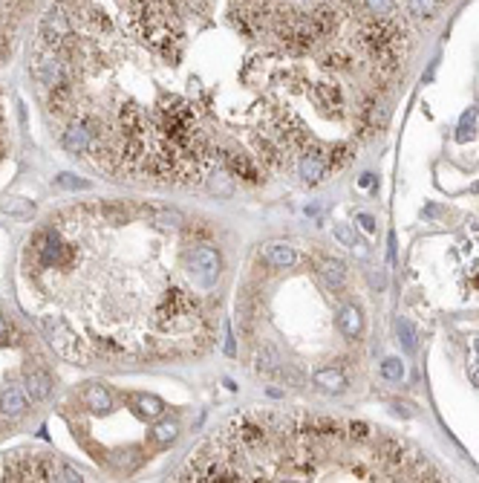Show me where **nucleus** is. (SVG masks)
I'll list each match as a JSON object with an SVG mask.
<instances>
[{
  "label": "nucleus",
  "mask_w": 479,
  "mask_h": 483,
  "mask_svg": "<svg viewBox=\"0 0 479 483\" xmlns=\"http://www.w3.org/2000/svg\"><path fill=\"white\" fill-rule=\"evenodd\" d=\"M185 267H188V275L194 278V284L200 287H214L217 278H220V255L217 249H211V246H196L185 255Z\"/></svg>",
  "instance_id": "f257e3e1"
},
{
  "label": "nucleus",
  "mask_w": 479,
  "mask_h": 483,
  "mask_svg": "<svg viewBox=\"0 0 479 483\" xmlns=\"http://www.w3.org/2000/svg\"><path fill=\"white\" fill-rule=\"evenodd\" d=\"M40 327H44V333H47L49 344H52V348L58 350L61 356H67V359H84V353H81V344H78L75 333H73V330H69L61 319H52V315H44V319H40Z\"/></svg>",
  "instance_id": "f03ea898"
},
{
  "label": "nucleus",
  "mask_w": 479,
  "mask_h": 483,
  "mask_svg": "<svg viewBox=\"0 0 479 483\" xmlns=\"http://www.w3.org/2000/svg\"><path fill=\"white\" fill-rule=\"evenodd\" d=\"M40 38H44V44L52 47V49H61L69 44V38H73V30H69V18L64 15L61 6L49 9L44 21H40Z\"/></svg>",
  "instance_id": "7ed1b4c3"
},
{
  "label": "nucleus",
  "mask_w": 479,
  "mask_h": 483,
  "mask_svg": "<svg viewBox=\"0 0 479 483\" xmlns=\"http://www.w3.org/2000/svg\"><path fill=\"white\" fill-rule=\"evenodd\" d=\"M35 252H38V260L44 264L47 269H55L69 260V249L67 243L58 238L55 232H40L35 238Z\"/></svg>",
  "instance_id": "20e7f679"
},
{
  "label": "nucleus",
  "mask_w": 479,
  "mask_h": 483,
  "mask_svg": "<svg viewBox=\"0 0 479 483\" xmlns=\"http://www.w3.org/2000/svg\"><path fill=\"white\" fill-rule=\"evenodd\" d=\"M188 313H194V301L182 293V289H171L159 307V324L162 327H167V322L176 324L182 315H188Z\"/></svg>",
  "instance_id": "39448f33"
},
{
  "label": "nucleus",
  "mask_w": 479,
  "mask_h": 483,
  "mask_svg": "<svg viewBox=\"0 0 479 483\" xmlns=\"http://www.w3.org/2000/svg\"><path fill=\"white\" fill-rule=\"evenodd\" d=\"M93 145V125L87 119H75L73 125L64 131V148L69 154H84Z\"/></svg>",
  "instance_id": "423d86ee"
},
{
  "label": "nucleus",
  "mask_w": 479,
  "mask_h": 483,
  "mask_svg": "<svg viewBox=\"0 0 479 483\" xmlns=\"http://www.w3.org/2000/svg\"><path fill=\"white\" fill-rule=\"evenodd\" d=\"M327 171H329V162L320 150H312V154H306L301 159V177H303L306 186H318L320 179L327 177Z\"/></svg>",
  "instance_id": "0eeeda50"
},
{
  "label": "nucleus",
  "mask_w": 479,
  "mask_h": 483,
  "mask_svg": "<svg viewBox=\"0 0 479 483\" xmlns=\"http://www.w3.org/2000/svg\"><path fill=\"white\" fill-rule=\"evenodd\" d=\"M23 385H26V396L32 403H40V399H47L52 394V377L47 370H26Z\"/></svg>",
  "instance_id": "6e6552de"
},
{
  "label": "nucleus",
  "mask_w": 479,
  "mask_h": 483,
  "mask_svg": "<svg viewBox=\"0 0 479 483\" xmlns=\"http://www.w3.org/2000/svg\"><path fill=\"white\" fill-rule=\"evenodd\" d=\"M119 119H121L124 139H142V133H145V116H142V110H139L136 104H124Z\"/></svg>",
  "instance_id": "1a4fd4ad"
},
{
  "label": "nucleus",
  "mask_w": 479,
  "mask_h": 483,
  "mask_svg": "<svg viewBox=\"0 0 479 483\" xmlns=\"http://www.w3.org/2000/svg\"><path fill=\"white\" fill-rule=\"evenodd\" d=\"M35 76L44 81L47 87H58L67 81V67H64V61L55 58V55H49V58H44L35 67Z\"/></svg>",
  "instance_id": "9d476101"
},
{
  "label": "nucleus",
  "mask_w": 479,
  "mask_h": 483,
  "mask_svg": "<svg viewBox=\"0 0 479 483\" xmlns=\"http://www.w3.org/2000/svg\"><path fill=\"white\" fill-rule=\"evenodd\" d=\"M84 405H87L90 411H95V414H107L113 408V396H110V391L104 388V385L93 382V385L84 388Z\"/></svg>",
  "instance_id": "9b49d317"
},
{
  "label": "nucleus",
  "mask_w": 479,
  "mask_h": 483,
  "mask_svg": "<svg viewBox=\"0 0 479 483\" xmlns=\"http://www.w3.org/2000/svg\"><path fill=\"white\" fill-rule=\"evenodd\" d=\"M26 411V396L21 388H9L3 391V396H0V417L3 420H15L21 417V414Z\"/></svg>",
  "instance_id": "f8f14e48"
},
{
  "label": "nucleus",
  "mask_w": 479,
  "mask_h": 483,
  "mask_svg": "<svg viewBox=\"0 0 479 483\" xmlns=\"http://www.w3.org/2000/svg\"><path fill=\"white\" fill-rule=\"evenodd\" d=\"M315 385L323 388V391L341 394L347 388V377H344V370H338V368H320L315 374Z\"/></svg>",
  "instance_id": "ddd939ff"
},
{
  "label": "nucleus",
  "mask_w": 479,
  "mask_h": 483,
  "mask_svg": "<svg viewBox=\"0 0 479 483\" xmlns=\"http://www.w3.org/2000/svg\"><path fill=\"white\" fill-rule=\"evenodd\" d=\"M338 327H341V333L347 339H358L361 327H364V315L358 307H344L341 315H338Z\"/></svg>",
  "instance_id": "4468645a"
},
{
  "label": "nucleus",
  "mask_w": 479,
  "mask_h": 483,
  "mask_svg": "<svg viewBox=\"0 0 479 483\" xmlns=\"http://www.w3.org/2000/svg\"><path fill=\"white\" fill-rule=\"evenodd\" d=\"M332 232H335V238L347 246V249H352L358 258H367V243H364V240L358 238L355 229H352L349 223H335V229H332Z\"/></svg>",
  "instance_id": "2eb2a0df"
},
{
  "label": "nucleus",
  "mask_w": 479,
  "mask_h": 483,
  "mask_svg": "<svg viewBox=\"0 0 479 483\" xmlns=\"http://www.w3.org/2000/svg\"><path fill=\"white\" fill-rule=\"evenodd\" d=\"M312 99L318 107L329 110V107H341V90H338L335 85H327V81H318V85L312 87Z\"/></svg>",
  "instance_id": "dca6fc26"
},
{
  "label": "nucleus",
  "mask_w": 479,
  "mask_h": 483,
  "mask_svg": "<svg viewBox=\"0 0 479 483\" xmlns=\"http://www.w3.org/2000/svg\"><path fill=\"white\" fill-rule=\"evenodd\" d=\"M266 260H269L272 267H277V269H286V267H292L294 260H298V255H294V249L289 243H269V249H266Z\"/></svg>",
  "instance_id": "f3484780"
},
{
  "label": "nucleus",
  "mask_w": 479,
  "mask_h": 483,
  "mask_svg": "<svg viewBox=\"0 0 479 483\" xmlns=\"http://www.w3.org/2000/svg\"><path fill=\"white\" fill-rule=\"evenodd\" d=\"M225 165H229L231 174H240L248 183H257V168L251 165V159L246 154H225Z\"/></svg>",
  "instance_id": "a211bd4d"
},
{
  "label": "nucleus",
  "mask_w": 479,
  "mask_h": 483,
  "mask_svg": "<svg viewBox=\"0 0 479 483\" xmlns=\"http://www.w3.org/2000/svg\"><path fill=\"white\" fill-rule=\"evenodd\" d=\"M312 26H315V32H318V38H327V35H332L335 32V26H338V21H335V12L329 9V6H318L312 15Z\"/></svg>",
  "instance_id": "6ab92c4d"
},
{
  "label": "nucleus",
  "mask_w": 479,
  "mask_h": 483,
  "mask_svg": "<svg viewBox=\"0 0 479 483\" xmlns=\"http://www.w3.org/2000/svg\"><path fill=\"white\" fill-rule=\"evenodd\" d=\"M234 434L240 437V443H246V446H257V443H263V437H266V431H263V425H257V423H251L248 417H243L237 425H234Z\"/></svg>",
  "instance_id": "aec40b11"
},
{
  "label": "nucleus",
  "mask_w": 479,
  "mask_h": 483,
  "mask_svg": "<svg viewBox=\"0 0 479 483\" xmlns=\"http://www.w3.org/2000/svg\"><path fill=\"white\" fill-rule=\"evenodd\" d=\"M69 104H73V87L67 81L58 87H49V107L55 113H64V110H69Z\"/></svg>",
  "instance_id": "412c9836"
},
{
  "label": "nucleus",
  "mask_w": 479,
  "mask_h": 483,
  "mask_svg": "<svg viewBox=\"0 0 479 483\" xmlns=\"http://www.w3.org/2000/svg\"><path fill=\"white\" fill-rule=\"evenodd\" d=\"M320 275L327 278V284L332 289H338V287L344 284V278H347V269H344L341 260H323V264H320Z\"/></svg>",
  "instance_id": "4be33fe9"
},
{
  "label": "nucleus",
  "mask_w": 479,
  "mask_h": 483,
  "mask_svg": "<svg viewBox=\"0 0 479 483\" xmlns=\"http://www.w3.org/2000/svg\"><path fill=\"white\" fill-rule=\"evenodd\" d=\"M396 333H399V341H401V348L407 350V353H416V348H419V336H416V327L407 322V319H399L396 322Z\"/></svg>",
  "instance_id": "5701e85b"
},
{
  "label": "nucleus",
  "mask_w": 479,
  "mask_h": 483,
  "mask_svg": "<svg viewBox=\"0 0 479 483\" xmlns=\"http://www.w3.org/2000/svg\"><path fill=\"white\" fill-rule=\"evenodd\" d=\"M476 128V110L471 107V110H465L462 113V119H459V128H456V142H468V139H474V131Z\"/></svg>",
  "instance_id": "b1692460"
},
{
  "label": "nucleus",
  "mask_w": 479,
  "mask_h": 483,
  "mask_svg": "<svg viewBox=\"0 0 479 483\" xmlns=\"http://www.w3.org/2000/svg\"><path fill=\"white\" fill-rule=\"evenodd\" d=\"M255 145H257V150H260V157H263V162H266V165H272V168H277V165L283 162V154H280V148H274L269 139H263V136H257Z\"/></svg>",
  "instance_id": "393cba45"
},
{
  "label": "nucleus",
  "mask_w": 479,
  "mask_h": 483,
  "mask_svg": "<svg viewBox=\"0 0 479 483\" xmlns=\"http://www.w3.org/2000/svg\"><path fill=\"white\" fill-rule=\"evenodd\" d=\"M0 209H3L6 214H21V217H30L35 212V205L30 200H21V197H9L0 203Z\"/></svg>",
  "instance_id": "a878e982"
},
{
  "label": "nucleus",
  "mask_w": 479,
  "mask_h": 483,
  "mask_svg": "<svg viewBox=\"0 0 479 483\" xmlns=\"http://www.w3.org/2000/svg\"><path fill=\"white\" fill-rule=\"evenodd\" d=\"M136 405H139V414H142V417H159V414L165 411V403L159 396H139Z\"/></svg>",
  "instance_id": "bb28decb"
},
{
  "label": "nucleus",
  "mask_w": 479,
  "mask_h": 483,
  "mask_svg": "<svg viewBox=\"0 0 479 483\" xmlns=\"http://www.w3.org/2000/svg\"><path fill=\"white\" fill-rule=\"evenodd\" d=\"M176 431H179V425H176L174 420H165V423H159L156 429H153V443L167 446V443H171V440L176 437Z\"/></svg>",
  "instance_id": "cd10ccee"
},
{
  "label": "nucleus",
  "mask_w": 479,
  "mask_h": 483,
  "mask_svg": "<svg viewBox=\"0 0 479 483\" xmlns=\"http://www.w3.org/2000/svg\"><path fill=\"white\" fill-rule=\"evenodd\" d=\"M153 220L162 226V229H176V226H182V217L179 212H171V209H159V212H153Z\"/></svg>",
  "instance_id": "c85d7f7f"
},
{
  "label": "nucleus",
  "mask_w": 479,
  "mask_h": 483,
  "mask_svg": "<svg viewBox=\"0 0 479 483\" xmlns=\"http://www.w3.org/2000/svg\"><path fill=\"white\" fill-rule=\"evenodd\" d=\"M257 370H260V374H274V370H277V353L272 348H266V350L257 353Z\"/></svg>",
  "instance_id": "c756f323"
},
{
  "label": "nucleus",
  "mask_w": 479,
  "mask_h": 483,
  "mask_svg": "<svg viewBox=\"0 0 479 483\" xmlns=\"http://www.w3.org/2000/svg\"><path fill=\"white\" fill-rule=\"evenodd\" d=\"M55 186H61V188H73V191H87L90 188V183L87 179H78V177H73V174H58L55 177Z\"/></svg>",
  "instance_id": "7c9ffc66"
},
{
  "label": "nucleus",
  "mask_w": 479,
  "mask_h": 483,
  "mask_svg": "<svg viewBox=\"0 0 479 483\" xmlns=\"http://www.w3.org/2000/svg\"><path fill=\"white\" fill-rule=\"evenodd\" d=\"M410 12L416 18H433L436 15V0H410Z\"/></svg>",
  "instance_id": "2f4dec72"
},
{
  "label": "nucleus",
  "mask_w": 479,
  "mask_h": 483,
  "mask_svg": "<svg viewBox=\"0 0 479 483\" xmlns=\"http://www.w3.org/2000/svg\"><path fill=\"white\" fill-rule=\"evenodd\" d=\"M382 374L384 379H393V382H399L404 377V365L399 362V359H384V365H382Z\"/></svg>",
  "instance_id": "473e14b6"
},
{
  "label": "nucleus",
  "mask_w": 479,
  "mask_h": 483,
  "mask_svg": "<svg viewBox=\"0 0 479 483\" xmlns=\"http://www.w3.org/2000/svg\"><path fill=\"white\" fill-rule=\"evenodd\" d=\"M347 159H349V148L347 145H335L329 154H327L329 168H341V165H347Z\"/></svg>",
  "instance_id": "72a5a7b5"
},
{
  "label": "nucleus",
  "mask_w": 479,
  "mask_h": 483,
  "mask_svg": "<svg viewBox=\"0 0 479 483\" xmlns=\"http://www.w3.org/2000/svg\"><path fill=\"white\" fill-rule=\"evenodd\" d=\"M393 6H396V0H367V9L373 15H390Z\"/></svg>",
  "instance_id": "f704fd0d"
},
{
  "label": "nucleus",
  "mask_w": 479,
  "mask_h": 483,
  "mask_svg": "<svg viewBox=\"0 0 479 483\" xmlns=\"http://www.w3.org/2000/svg\"><path fill=\"white\" fill-rule=\"evenodd\" d=\"M58 480H64V483H75V480H84V475L78 472V469L69 466V463H61V466H58Z\"/></svg>",
  "instance_id": "c9c22d12"
},
{
  "label": "nucleus",
  "mask_w": 479,
  "mask_h": 483,
  "mask_svg": "<svg viewBox=\"0 0 479 483\" xmlns=\"http://www.w3.org/2000/svg\"><path fill=\"white\" fill-rule=\"evenodd\" d=\"M347 431L352 440H370V425L367 423H347Z\"/></svg>",
  "instance_id": "e433bc0d"
},
{
  "label": "nucleus",
  "mask_w": 479,
  "mask_h": 483,
  "mask_svg": "<svg viewBox=\"0 0 479 483\" xmlns=\"http://www.w3.org/2000/svg\"><path fill=\"white\" fill-rule=\"evenodd\" d=\"M323 67H349V55L347 52H329L323 58Z\"/></svg>",
  "instance_id": "4c0bfd02"
},
{
  "label": "nucleus",
  "mask_w": 479,
  "mask_h": 483,
  "mask_svg": "<svg viewBox=\"0 0 479 483\" xmlns=\"http://www.w3.org/2000/svg\"><path fill=\"white\" fill-rule=\"evenodd\" d=\"M358 226L364 232H375V217L373 214H358Z\"/></svg>",
  "instance_id": "58836bf2"
},
{
  "label": "nucleus",
  "mask_w": 479,
  "mask_h": 483,
  "mask_svg": "<svg viewBox=\"0 0 479 483\" xmlns=\"http://www.w3.org/2000/svg\"><path fill=\"white\" fill-rule=\"evenodd\" d=\"M9 336H12V330H9V324H6L3 315H0V344H6V341H9Z\"/></svg>",
  "instance_id": "ea45409f"
},
{
  "label": "nucleus",
  "mask_w": 479,
  "mask_h": 483,
  "mask_svg": "<svg viewBox=\"0 0 479 483\" xmlns=\"http://www.w3.org/2000/svg\"><path fill=\"white\" fill-rule=\"evenodd\" d=\"M358 186H361V188H373V186H375V177H373V174H364V177L358 179Z\"/></svg>",
  "instance_id": "a19ab883"
},
{
  "label": "nucleus",
  "mask_w": 479,
  "mask_h": 483,
  "mask_svg": "<svg viewBox=\"0 0 479 483\" xmlns=\"http://www.w3.org/2000/svg\"><path fill=\"white\" fill-rule=\"evenodd\" d=\"M476 287H479V278H476Z\"/></svg>",
  "instance_id": "79ce46f5"
}]
</instances>
